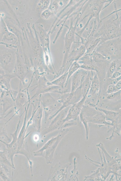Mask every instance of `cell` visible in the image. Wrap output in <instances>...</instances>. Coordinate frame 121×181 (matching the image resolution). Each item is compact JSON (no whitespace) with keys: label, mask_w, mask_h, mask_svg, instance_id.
<instances>
[{"label":"cell","mask_w":121,"mask_h":181,"mask_svg":"<svg viewBox=\"0 0 121 181\" xmlns=\"http://www.w3.org/2000/svg\"><path fill=\"white\" fill-rule=\"evenodd\" d=\"M23 114V113L21 115L20 117L15 130L14 132L11 134L12 137V141L10 143H8L0 139V142L4 144L5 145L7 155L10 159V161L12 162L13 161L14 156L16 154H19L18 145L17 142L18 137L17 133L20 126L21 119Z\"/></svg>","instance_id":"30bf717a"},{"label":"cell","mask_w":121,"mask_h":181,"mask_svg":"<svg viewBox=\"0 0 121 181\" xmlns=\"http://www.w3.org/2000/svg\"><path fill=\"white\" fill-rule=\"evenodd\" d=\"M100 91V81L97 73L93 75L87 96H94L98 94Z\"/></svg>","instance_id":"7402d4cb"},{"label":"cell","mask_w":121,"mask_h":181,"mask_svg":"<svg viewBox=\"0 0 121 181\" xmlns=\"http://www.w3.org/2000/svg\"><path fill=\"white\" fill-rule=\"evenodd\" d=\"M4 117H5L2 115H0V120H2L3 119V118Z\"/></svg>","instance_id":"60d3db41"},{"label":"cell","mask_w":121,"mask_h":181,"mask_svg":"<svg viewBox=\"0 0 121 181\" xmlns=\"http://www.w3.org/2000/svg\"><path fill=\"white\" fill-rule=\"evenodd\" d=\"M5 73L4 71L0 65V74H3Z\"/></svg>","instance_id":"ab89813d"},{"label":"cell","mask_w":121,"mask_h":181,"mask_svg":"<svg viewBox=\"0 0 121 181\" xmlns=\"http://www.w3.org/2000/svg\"><path fill=\"white\" fill-rule=\"evenodd\" d=\"M101 41V38L99 37H97L91 42L85 46L86 48L85 53L91 54L95 50Z\"/></svg>","instance_id":"f1b7e54d"},{"label":"cell","mask_w":121,"mask_h":181,"mask_svg":"<svg viewBox=\"0 0 121 181\" xmlns=\"http://www.w3.org/2000/svg\"><path fill=\"white\" fill-rule=\"evenodd\" d=\"M96 146L102 150L106 162L110 169L111 173L115 176L116 180L117 181L118 176H121V175L118 173V171L121 170V159H117L116 158H114L111 157L107 151L102 142L100 143Z\"/></svg>","instance_id":"8fae6325"},{"label":"cell","mask_w":121,"mask_h":181,"mask_svg":"<svg viewBox=\"0 0 121 181\" xmlns=\"http://www.w3.org/2000/svg\"><path fill=\"white\" fill-rule=\"evenodd\" d=\"M116 88L119 90H121V80L119 81L117 84L115 85Z\"/></svg>","instance_id":"f35d334b"},{"label":"cell","mask_w":121,"mask_h":181,"mask_svg":"<svg viewBox=\"0 0 121 181\" xmlns=\"http://www.w3.org/2000/svg\"><path fill=\"white\" fill-rule=\"evenodd\" d=\"M109 61L112 58L120 59L121 37L99 44L95 50Z\"/></svg>","instance_id":"277c9868"},{"label":"cell","mask_w":121,"mask_h":181,"mask_svg":"<svg viewBox=\"0 0 121 181\" xmlns=\"http://www.w3.org/2000/svg\"><path fill=\"white\" fill-rule=\"evenodd\" d=\"M90 175L85 177L84 181H103L99 173V168L93 172Z\"/></svg>","instance_id":"1f68e13d"},{"label":"cell","mask_w":121,"mask_h":181,"mask_svg":"<svg viewBox=\"0 0 121 181\" xmlns=\"http://www.w3.org/2000/svg\"><path fill=\"white\" fill-rule=\"evenodd\" d=\"M88 105L89 106L94 108L96 110L103 113L105 115L106 121L111 122L110 123L112 125V127L108 131V132L111 130H112L113 132L111 135L110 137L107 138H106L107 139L111 140L114 136V132L119 135L117 132L119 129L118 127H120L119 126L118 124L119 112L100 108L92 103H89Z\"/></svg>","instance_id":"ba28073f"},{"label":"cell","mask_w":121,"mask_h":181,"mask_svg":"<svg viewBox=\"0 0 121 181\" xmlns=\"http://www.w3.org/2000/svg\"><path fill=\"white\" fill-rule=\"evenodd\" d=\"M81 10L82 9H79L75 17L76 20L74 24V21L75 19H73V16H71L70 17V23L65 37L63 61L62 65L58 74L59 75H61V73H63L64 72V68L67 63V58L70 53L72 45L73 42H75L76 27L80 18L82 14V13L80 12Z\"/></svg>","instance_id":"3957f363"},{"label":"cell","mask_w":121,"mask_h":181,"mask_svg":"<svg viewBox=\"0 0 121 181\" xmlns=\"http://www.w3.org/2000/svg\"><path fill=\"white\" fill-rule=\"evenodd\" d=\"M80 65V68L90 71H95L98 70L92 58L91 54L85 53L77 61Z\"/></svg>","instance_id":"2e32d148"},{"label":"cell","mask_w":121,"mask_h":181,"mask_svg":"<svg viewBox=\"0 0 121 181\" xmlns=\"http://www.w3.org/2000/svg\"><path fill=\"white\" fill-rule=\"evenodd\" d=\"M40 98V101L44 113L45 120L46 122L47 119L51 116V113L53 112V114L54 113L60 108L59 105H57V104H60L57 100H55L49 93L41 96Z\"/></svg>","instance_id":"9c48e42d"},{"label":"cell","mask_w":121,"mask_h":181,"mask_svg":"<svg viewBox=\"0 0 121 181\" xmlns=\"http://www.w3.org/2000/svg\"><path fill=\"white\" fill-rule=\"evenodd\" d=\"M88 71L80 68L72 75L70 92L75 91L81 85Z\"/></svg>","instance_id":"e0dca14e"},{"label":"cell","mask_w":121,"mask_h":181,"mask_svg":"<svg viewBox=\"0 0 121 181\" xmlns=\"http://www.w3.org/2000/svg\"><path fill=\"white\" fill-rule=\"evenodd\" d=\"M118 11L116 8L115 16L108 20L101 26L97 27L94 37L101 38L99 43L121 37V16L118 14Z\"/></svg>","instance_id":"6da1fadb"},{"label":"cell","mask_w":121,"mask_h":181,"mask_svg":"<svg viewBox=\"0 0 121 181\" xmlns=\"http://www.w3.org/2000/svg\"><path fill=\"white\" fill-rule=\"evenodd\" d=\"M68 75L67 70L61 74L57 78L51 82H48L46 83V85L49 86L52 85L57 86L61 89H64L65 87Z\"/></svg>","instance_id":"cb8c5ba5"},{"label":"cell","mask_w":121,"mask_h":181,"mask_svg":"<svg viewBox=\"0 0 121 181\" xmlns=\"http://www.w3.org/2000/svg\"><path fill=\"white\" fill-rule=\"evenodd\" d=\"M15 76L12 74L5 73L0 74V89L1 93H8L13 94L14 92L11 89L10 81Z\"/></svg>","instance_id":"ac0fdd59"},{"label":"cell","mask_w":121,"mask_h":181,"mask_svg":"<svg viewBox=\"0 0 121 181\" xmlns=\"http://www.w3.org/2000/svg\"><path fill=\"white\" fill-rule=\"evenodd\" d=\"M97 148L101 157V163L92 160L86 156H85V158L89 160V161L91 162H92L91 163L99 167V173L101 174L103 181H104L108 177L109 175L111 173V171L110 169L106 162L103 151H102V154L103 156V159L101 156V152L99 150V148L98 147Z\"/></svg>","instance_id":"9a60e30c"},{"label":"cell","mask_w":121,"mask_h":181,"mask_svg":"<svg viewBox=\"0 0 121 181\" xmlns=\"http://www.w3.org/2000/svg\"><path fill=\"white\" fill-rule=\"evenodd\" d=\"M88 93V92H87L80 100L72 105L69 108L66 116L63 120V124L70 121H76L77 117L84 105Z\"/></svg>","instance_id":"7c38bea8"},{"label":"cell","mask_w":121,"mask_h":181,"mask_svg":"<svg viewBox=\"0 0 121 181\" xmlns=\"http://www.w3.org/2000/svg\"><path fill=\"white\" fill-rule=\"evenodd\" d=\"M116 87L115 85L110 84L109 85L106 90V92L108 94L114 93L119 91Z\"/></svg>","instance_id":"d6a6232c"},{"label":"cell","mask_w":121,"mask_h":181,"mask_svg":"<svg viewBox=\"0 0 121 181\" xmlns=\"http://www.w3.org/2000/svg\"><path fill=\"white\" fill-rule=\"evenodd\" d=\"M121 72L116 70L112 74L110 78L111 79L117 78L121 76Z\"/></svg>","instance_id":"d590c367"},{"label":"cell","mask_w":121,"mask_h":181,"mask_svg":"<svg viewBox=\"0 0 121 181\" xmlns=\"http://www.w3.org/2000/svg\"><path fill=\"white\" fill-rule=\"evenodd\" d=\"M119 59H120L113 60L109 64L106 74V79L110 78L112 74L116 71L117 62Z\"/></svg>","instance_id":"f546056e"},{"label":"cell","mask_w":121,"mask_h":181,"mask_svg":"<svg viewBox=\"0 0 121 181\" xmlns=\"http://www.w3.org/2000/svg\"><path fill=\"white\" fill-rule=\"evenodd\" d=\"M10 167L5 164H0V177L3 181H8L10 180V173L8 168Z\"/></svg>","instance_id":"4316f807"},{"label":"cell","mask_w":121,"mask_h":181,"mask_svg":"<svg viewBox=\"0 0 121 181\" xmlns=\"http://www.w3.org/2000/svg\"><path fill=\"white\" fill-rule=\"evenodd\" d=\"M69 108L68 107L64 108L54 118L49 126L45 129L42 132V136L57 129H60L63 125V121L65 117Z\"/></svg>","instance_id":"4fadbf2b"},{"label":"cell","mask_w":121,"mask_h":181,"mask_svg":"<svg viewBox=\"0 0 121 181\" xmlns=\"http://www.w3.org/2000/svg\"><path fill=\"white\" fill-rule=\"evenodd\" d=\"M107 99L108 100H112L115 99L118 96H121V90L117 92L109 94H108Z\"/></svg>","instance_id":"836d02e7"},{"label":"cell","mask_w":121,"mask_h":181,"mask_svg":"<svg viewBox=\"0 0 121 181\" xmlns=\"http://www.w3.org/2000/svg\"><path fill=\"white\" fill-rule=\"evenodd\" d=\"M121 80V76L116 78L111 79V84L116 85L117 83Z\"/></svg>","instance_id":"8d00e7d4"},{"label":"cell","mask_w":121,"mask_h":181,"mask_svg":"<svg viewBox=\"0 0 121 181\" xmlns=\"http://www.w3.org/2000/svg\"><path fill=\"white\" fill-rule=\"evenodd\" d=\"M43 111L42 108L40 106L39 103L33 119V126L38 132H40L41 130Z\"/></svg>","instance_id":"603a6c76"},{"label":"cell","mask_w":121,"mask_h":181,"mask_svg":"<svg viewBox=\"0 0 121 181\" xmlns=\"http://www.w3.org/2000/svg\"><path fill=\"white\" fill-rule=\"evenodd\" d=\"M97 110L90 106L84 105L79 115L80 122L83 124L85 130L86 140L88 139L89 127L88 123L91 117L95 113Z\"/></svg>","instance_id":"5bb4252c"},{"label":"cell","mask_w":121,"mask_h":181,"mask_svg":"<svg viewBox=\"0 0 121 181\" xmlns=\"http://www.w3.org/2000/svg\"><path fill=\"white\" fill-rule=\"evenodd\" d=\"M70 164H62L57 163L51 166L49 170L47 181H64L67 178L68 169Z\"/></svg>","instance_id":"52a82bcc"},{"label":"cell","mask_w":121,"mask_h":181,"mask_svg":"<svg viewBox=\"0 0 121 181\" xmlns=\"http://www.w3.org/2000/svg\"><path fill=\"white\" fill-rule=\"evenodd\" d=\"M1 144H0V164H5L9 166L12 169H15L7 158L6 148H4L2 150H1Z\"/></svg>","instance_id":"83f0119b"},{"label":"cell","mask_w":121,"mask_h":181,"mask_svg":"<svg viewBox=\"0 0 121 181\" xmlns=\"http://www.w3.org/2000/svg\"><path fill=\"white\" fill-rule=\"evenodd\" d=\"M3 114V102L0 96V115H2Z\"/></svg>","instance_id":"74e56055"},{"label":"cell","mask_w":121,"mask_h":181,"mask_svg":"<svg viewBox=\"0 0 121 181\" xmlns=\"http://www.w3.org/2000/svg\"><path fill=\"white\" fill-rule=\"evenodd\" d=\"M26 97L24 93L22 92H19L17 96L16 99L15 101V106L16 108L20 109L26 104L27 102Z\"/></svg>","instance_id":"484cf974"},{"label":"cell","mask_w":121,"mask_h":181,"mask_svg":"<svg viewBox=\"0 0 121 181\" xmlns=\"http://www.w3.org/2000/svg\"><path fill=\"white\" fill-rule=\"evenodd\" d=\"M91 55L92 59L95 64L109 61L105 57L95 50L91 54Z\"/></svg>","instance_id":"4dcf8cb0"},{"label":"cell","mask_w":121,"mask_h":181,"mask_svg":"<svg viewBox=\"0 0 121 181\" xmlns=\"http://www.w3.org/2000/svg\"><path fill=\"white\" fill-rule=\"evenodd\" d=\"M94 1L92 3H90V6L91 7L89 13L88 14L80 21L81 22L86 17H88V19L82 29L77 33H76V35L78 37L82 36V34L88 26L89 23L93 18H95L97 21L98 25L99 24L100 19V14L101 12L104 8L108 6L110 4L104 6L105 4L106 3L110 2L111 0H99Z\"/></svg>","instance_id":"8992f818"},{"label":"cell","mask_w":121,"mask_h":181,"mask_svg":"<svg viewBox=\"0 0 121 181\" xmlns=\"http://www.w3.org/2000/svg\"><path fill=\"white\" fill-rule=\"evenodd\" d=\"M30 101H29L27 105V108L26 107V106L25 107V113L23 122L17 137V142L18 145L19 154L20 149L24 145V139L27 136V135L25 136V134L26 131V125L27 116L28 109L30 105Z\"/></svg>","instance_id":"ffe728a7"},{"label":"cell","mask_w":121,"mask_h":181,"mask_svg":"<svg viewBox=\"0 0 121 181\" xmlns=\"http://www.w3.org/2000/svg\"><path fill=\"white\" fill-rule=\"evenodd\" d=\"M80 68V65L77 61H74L70 63L67 69L68 75L65 87H67L69 78L76 71Z\"/></svg>","instance_id":"d4e9b609"},{"label":"cell","mask_w":121,"mask_h":181,"mask_svg":"<svg viewBox=\"0 0 121 181\" xmlns=\"http://www.w3.org/2000/svg\"><path fill=\"white\" fill-rule=\"evenodd\" d=\"M75 121H71L70 122H65L61 127L60 129L65 128H67L68 127H70L73 125H77V123L75 122Z\"/></svg>","instance_id":"e575fe53"},{"label":"cell","mask_w":121,"mask_h":181,"mask_svg":"<svg viewBox=\"0 0 121 181\" xmlns=\"http://www.w3.org/2000/svg\"><path fill=\"white\" fill-rule=\"evenodd\" d=\"M85 46L82 44L76 49H73L70 53L68 56L67 62H71L74 61H77L86 53Z\"/></svg>","instance_id":"44dd1931"},{"label":"cell","mask_w":121,"mask_h":181,"mask_svg":"<svg viewBox=\"0 0 121 181\" xmlns=\"http://www.w3.org/2000/svg\"><path fill=\"white\" fill-rule=\"evenodd\" d=\"M90 122L98 125L99 127L107 126L109 130L111 128L110 127H112V125L110 122H108L106 121L104 114L98 110L91 117L89 121Z\"/></svg>","instance_id":"d6986e66"},{"label":"cell","mask_w":121,"mask_h":181,"mask_svg":"<svg viewBox=\"0 0 121 181\" xmlns=\"http://www.w3.org/2000/svg\"><path fill=\"white\" fill-rule=\"evenodd\" d=\"M81 85L75 91L73 92H64L57 100L61 105L59 109L48 118L50 120L54 118L61 111L72 105L80 100L83 97L81 90Z\"/></svg>","instance_id":"5b68a950"},{"label":"cell","mask_w":121,"mask_h":181,"mask_svg":"<svg viewBox=\"0 0 121 181\" xmlns=\"http://www.w3.org/2000/svg\"><path fill=\"white\" fill-rule=\"evenodd\" d=\"M69 130L67 128L60 129L59 132L56 136L52 137L40 149L33 152V155L36 157H43H43L45 158L46 163L48 164H51L53 160L54 155L56 148Z\"/></svg>","instance_id":"7a4b0ae2"}]
</instances>
